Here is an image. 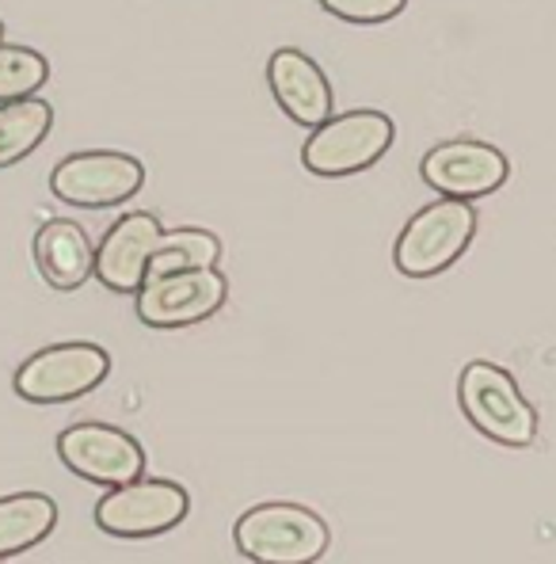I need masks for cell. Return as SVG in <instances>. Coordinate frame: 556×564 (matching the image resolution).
Listing matches in <instances>:
<instances>
[{
  "mask_svg": "<svg viewBox=\"0 0 556 564\" xmlns=\"http://www.w3.org/2000/svg\"><path fill=\"white\" fill-rule=\"evenodd\" d=\"M458 404L469 427L480 431L488 443L522 451L537 438V409L519 389V381L511 378V370H503L500 362H465L458 378Z\"/></svg>",
  "mask_w": 556,
  "mask_h": 564,
  "instance_id": "6da1fadb",
  "label": "cell"
},
{
  "mask_svg": "<svg viewBox=\"0 0 556 564\" xmlns=\"http://www.w3.org/2000/svg\"><path fill=\"white\" fill-rule=\"evenodd\" d=\"M477 210L469 198L438 195L408 218L393 245V268L404 279H435L469 252L477 237Z\"/></svg>",
  "mask_w": 556,
  "mask_h": 564,
  "instance_id": "7a4b0ae2",
  "label": "cell"
},
{
  "mask_svg": "<svg viewBox=\"0 0 556 564\" xmlns=\"http://www.w3.org/2000/svg\"><path fill=\"white\" fill-rule=\"evenodd\" d=\"M237 553L263 564H309L328 553V522L305 503L268 500L248 508L232 527Z\"/></svg>",
  "mask_w": 556,
  "mask_h": 564,
  "instance_id": "3957f363",
  "label": "cell"
},
{
  "mask_svg": "<svg viewBox=\"0 0 556 564\" xmlns=\"http://www.w3.org/2000/svg\"><path fill=\"white\" fill-rule=\"evenodd\" d=\"M396 127L378 107H351V111H331L325 122L309 130L302 145V164L313 176L339 180L367 172L393 149Z\"/></svg>",
  "mask_w": 556,
  "mask_h": 564,
  "instance_id": "277c9868",
  "label": "cell"
},
{
  "mask_svg": "<svg viewBox=\"0 0 556 564\" xmlns=\"http://www.w3.org/2000/svg\"><path fill=\"white\" fill-rule=\"evenodd\" d=\"M111 375V355L88 339L50 344L43 351L28 355L12 378L15 397L28 404H69L88 397Z\"/></svg>",
  "mask_w": 556,
  "mask_h": 564,
  "instance_id": "5b68a950",
  "label": "cell"
},
{
  "mask_svg": "<svg viewBox=\"0 0 556 564\" xmlns=\"http://www.w3.org/2000/svg\"><path fill=\"white\" fill-rule=\"evenodd\" d=\"M190 511L184 485L164 477H134L111 485L96 503V527L111 538H156L176 530Z\"/></svg>",
  "mask_w": 556,
  "mask_h": 564,
  "instance_id": "8992f818",
  "label": "cell"
},
{
  "mask_svg": "<svg viewBox=\"0 0 556 564\" xmlns=\"http://www.w3.org/2000/svg\"><path fill=\"white\" fill-rule=\"evenodd\" d=\"M229 302V279L218 268L149 275L134 294L138 321L149 328H190L210 321Z\"/></svg>",
  "mask_w": 556,
  "mask_h": 564,
  "instance_id": "52a82bcc",
  "label": "cell"
},
{
  "mask_svg": "<svg viewBox=\"0 0 556 564\" xmlns=\"http://www.w3.org/2000/svg\"><path fill=\"white\" fill-rule=\"evenodd\" d=\"M145 184V164L119 149H85L50 172V191L54 198L80 210H103V206H119L134 198Z\"/></svg>",
  "mask_w": 556,
  "mask_h": 564,
  "instance_id": "ba28073f",
  "label": "cell"
},
{
  "mask_svg": "<svg viewBox=\"0 0 556 564\" xmlns=\"http://www.w3.org/2000/svg\"><path fill=\"white\" fill-rule=\"evenodd\" d=\"M419 176L435 195L450 198H488L511 176V161L503 149L480 138H450L427 149L419 161Z\"/></svg>",
  "mask_w": 556,
  "mask_h": 564,
  "instance_id": "9c48e42d",
  "label": "cell"
},
{
  "mask_svg": "<svg viewBox=\"0 0 556 564\" xmlns=\"http://www.w3.org/2000/svg\"><path fill=\"white\" fill-rule=\"evenodd\" d=\"M57 458L69 473L92 485H122L145 473V451L130 431L111 423H73L57 435Z\"/></svg>",
  "mask_w": 556,
  "mask_h": 564,
  "instance_id": "30bf717a",
  "label": "cell"
},
{
  "mask_svg": "<svg viewBox=\"0 0 556 564\" xmlns=\"http://www.w3.org/2000/svg\"><path fill=\"white\" fill-rule=\"evenodd\" d=\"M161 234L164 226L156 214L149 210L122 214L96 245L92 279H99L103 290H115V294H138V286L149 275V256H153Z\"/></svg>",
  "mask_w": 556,
  "mask_h": 564,
  "instance_id": "8fae6325",
  "label": "cell"
},
{
  "mask_svg": "<svg viewBox=\"0 0 556 564\" xmlns=\"http://www.w3.org/2000/svg\"><path fill=\"white\" fill-rule=\"evenodd\" d=\"M268 88H271V96H275L279 111L305 130L325 122L331 115V107H336V96H331L325 69L297 46H279L275 54L268 57Z\"/></svg>",
  "mask_w": 556,
  "mask_h": 564,
  "instance_id": "7c38bea8",
  "label": "cell"
},
{
  "mask_svg": "<svg viewBox=\"0 0 556 564\" xmlns=\"http://www.w3.org/2000/svg\"><path fill=\"white\" fill-rule=\"evenodd\" d=\"M35 268L50 286L69 294L80 290L96 271V245L85 226L69 218H50L35 234Z\"/></svg>",
  "mask_w": 556,
  "mask_h": 564,
  "instance_id": "4fadbf2b",
  "label": "cell"
},
{
  "mask_svg": "<svg viewBox=\"0 0 556 564\" xmlns=\"http://www.w3.org/2000/svg\"><path fill=\"white\" fill-rule=\"evenodd\" d=\"M57 527V503L46 492L0 496V561L35 550Z\"/></svg>",
  "mask_w": 556,
  "mask_h": 564,
  "instance_id": "5bb4252c",
  "label": "cell"
},
{
  "mask_svg": "<svg viewBox=\"0 0 556 564\" xmlns=\"http://www.w3.org/2000/svg\"><path fill=\"white\" fill-rule=\"evenodd\" d=\"M54 127V107L39 96L0 104V169H12L46 141Z\"/></svg>",
  "mask_w": 556,
  "mask_h": 564,
  "instance_id": "9a60e30c",
  "label": "cell"
},
{
  "mask_svg": "<svg viewBox=\"0 0 556 564\" xmlns=\"http://www.w3.org/2000/svg\"><path fill=\"white\" fill-rule=\"evenodd\" d=\"M218 260H221L218 234L198 229V226L164 229L153 256H149V275H168V271H190V268H218Z\"/></svg>",
  "mask_w": 556,
  "mask_h": 564,
  "instance_id": "2e32d148",
  "label": "cell"
},
{
  "mask_svg": "<svg viewBox=\"0 0 556 564\" xmlns=\"http://www.w3.org/2000/svg\"><path fill=\"white\" fill-rule=\"evenodd\" d=\"M50 80V62L39 50L0 39V104L35 96Z\"/></svg>",
  "mask_w": 556,
  "mask_h": 564,
  "instance_id": "e0dca14e",
  "label": "cell"
},
{
  "mask_svg": "<svg viewBox=\"0 0 556 564\" xmlns=\"http://www.w3.org/2000/svg\"><path fill=\"white\" fill-rule=\"evenodd\" d=\"M328 15L344 23H385L408 8V0H317Z\"/></svg>",
  "mask_w": 556,
  "mask_h": 564,
  "instance_id": "ac0fdd59",
  "label": "cell"
},
{
  "mask_svg": "<svg viewBox=\"0 0 556 564\" xmlns=\"http://www.w3.org/2000/svg\"><path fill=\"white\" fill-rule=\"evenodd\" d=\"M0 39H4V23H0Z\"/></svg>",
  "mask_w": 556,
  "mask_h": 564,
  "instance_id": "d6986e66",
  "label": "cell"
}]
</instances>
